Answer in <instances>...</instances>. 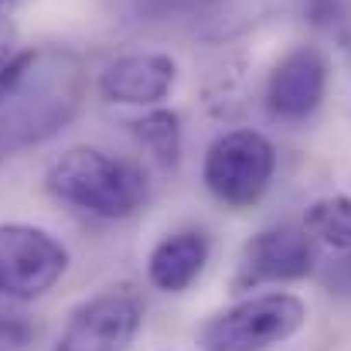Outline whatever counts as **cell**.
I'll return each instance as SVG.
<instances>
[{
  "mask_svg": "<svg viewBox=\"0 0 351 351\" xmlns=\"http://www.w3.org/2000/svg\"><path fill=\"white\" fill-rule=\"evenodd\" d=\"M311 269H314V235L307 229H293V226L263 229L242 245L232 287L249 290L263 283H290V280H304Z\"/></svg>",
  "mask_w": 351,
  "mask_h": 351,
  "instance_id": "8992f818",
  "label": "cell"
},
{
  "mask_svg": "<svg viewBox=\"0 0 351 351\" xmlns=\"http://www.w3.org/2000/svg\"><path fill=\"white\" fill-rule=\"evenodd\" d=\"M174 79H178L174 58L143 51V55H126V58H117L113 65H106L99 89L110 103L154 106L174 89Z\"/></svg>",
  "mask_w": 351,
  "mask_h": 351,
  "instance_id": "ba28073f",
  "label": "cell"
},
{
  "mask_svg": "<svg viewBox=\"0 0 351 351\" xmlns=\"http://www.w3.org/2000/svg\"><path fill=\"white\" fill-rule=\"evenodd\" d=\"M0 3H3V0H0Z\"/></svg>",
  "mask_w": 351,
  "mask_h": 351,
  "instance_id": "5bb4252c",
  "label": "cell"
},
{
  "mask_svg": "<svg viewBox=\"0 0 351 351\" xmlns=\"http://www.w3.org/2000/svg\"><path fill=\"white\" fill-rule=\"evenodd\" d=\"M133 133L164 167L178 164V154H181V119H178V113L154 110L147 117L133 119Z\"/></svg>",
  "mask_w": 351,
  "mask_h": 351,
  "instance_id": "8fae6325",
  "label": "cell"
},
{
  "mask_svg": "<svg viewBox=\"0 0 351 351\" xmlns=\"http://www.w3.org/2000/svg\"><path fill=\"white\" fill-rule=\"evenodd\" d=\"M328 89V62L317 48H297L290 51L269 75L266 86V106L276 119L300 123L314 117Z\"/></svg>",
  "mask_w": 351,
  "mask_h": 351,
  "instance_id": "52a82bcc",
  "label": "cell"
},
{
  "mask_svg": "<svg viewBox=\"0 0 351 351\" xmlns=\"http://www.w3.org/2000/svg\"><path fill=\"white\" fill-rule=\"evenodd\" d=\"M208 252H212V245H208L205 232H198V229L174 232L154 245V252L147 259V276L157 290L181 293L202 276Z\"/></svg>",
  "mask_w": 351,
  "mask_h": 351,
  "instance_id": "9c48e42d",
  "label": "cell"
},
{
  "mask_svg": "<svg viewBox=\"0 0 351 351\" xmlns=\"http://www.w3.org/2000/svg\"><path fill=\"white\" fill-rule=\"evenodd\" d=\"M304 229L331 249H351V198L331 195L307 208Z\"/></svg>",
  "mask_w": 351,
  "mask_h": 351,
  "instance_id": "30bf717a",
  "label": "cell"
},
{
  "mask_svg": "<svg viewBox=\"0 0 351 351\" xmlns=\"http://www.w3.org/2000/svg\"><path fill=\"white\" fill-rule=\"evenodd\" d=\"M276 171V150L273 143L256 130H232L222 133L208 154H205V184L208 191L229 205V208H249L256 205Z\"/></svg>",
  "mask_w": 351,
  "mask_h": 351,
  "instance_id": "3957f363",
  "label": "cell"
},
{
  "mask_svg": "<svg viewBox=\"0 0 351 351\" xmlns=\"http://www.w3.org/2000/svg\"><path fill=\"white\" fill-rule=\"evenodd\" d=\"M69 269L65 245L45 229L7 222L0 226V293L10 300L45 297Z\"/></svg>",
  "mask_w": 351,
  "mask_h": 351,
  "instance_id": "277c9868",
  "label": "cell"
},
{
  "mask_svg": "<svg viewBox=\"0 0 351 351\" xmlns=\"http://www.w3.org/2000/svg\"><path fill=\"white\" fill-rule=\"evenodd\" d=\"M143 321V304L130 290H103L69 314L51 351H126Z\"/></svg>",
  "mask_w": 351,
  "mask_h": 351,
  "instance_id": "5b68a950",
  "label": "cell"
},
{
  "mask_svg": "<svg viewBox=\"0 0 351 351\" xmlns=\"http://www.w3.org/2000/svg\"><path fill=\"white\" fill-rule=\"evenodd\" d=\"M48 191L99 219H130L147 202V174L96 147H72L51 164Z\"/></svg>",
  "mask_w": 351,
  "mask_h": 351,
  "instance_id": "6da1fadb",
  "label": "cell"
},
{
  "mask_svg": "<svg viewBox=\"0 0 351 351\" xmlns=\"http://www.w3.org/2000/svg\"><path fill=\"white\" fill-rule=\"evenodd\" d=\"M31 65H34V51H7V55H0V103L17 93V86L24 82Z\"/></svg>",
  "mask_w": 351,
  "mask_h": 351,
  "instance_id": "7c38bea8",
  "label": "cell"
},
{
  "mask_svg": "<svg viewBox=\"0 0 351 351\" xmlns=\"http://www.w3.org/2000/svg\"><path fill=\"white\" fill-rule=\"evenodd\" d=\"M307 321V307L293 293H263L215 314L202 335V351H269L290 341Z\"/></svg>",
  "mask_w": 351,
  "mask_h": 351,
  "instance_id": "7a4b0ae2",
  "label": "cell"
},
{
  "mask_svg": "<svg viewBox=\"0 0 351 351\" xmlns=\"http://www.w3.org/2000/svg\"><path fill=\"white\" fill-rule=\"evenodd\" d=\"M348 280H351V259H348Z\"/></svg>",
  "mask_w": 351,
  "mask_h": 351,
  "instance_id": "4fadbf2b",
  "label": "cell"
}]
</instances>
